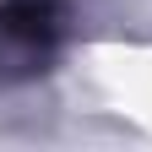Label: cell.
Masks as SVG:
<instances>
[{
  "mask_svg": "<svg viewBox=\"0 0 152 152\" xmlns=\"http://www.w3.org/2000/svg\"><path fill=\"white\" fill-rule=\"evenodd\" d=\"M60 44V0H0V60H44Z\"/></svg>",
  "mask_w": 152,
  "mask_h": 152,
  "instance_id": "cell-1",
  "label": "cell"
}]
</instances>
